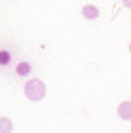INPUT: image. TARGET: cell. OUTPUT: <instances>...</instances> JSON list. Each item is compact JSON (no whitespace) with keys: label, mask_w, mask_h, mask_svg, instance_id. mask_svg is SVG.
Masks as SVG:
<instances>
[{"label":"cell","mask_w":131,"mask_h":133,"mask_svg":"<svg viewBox=\"0 0 131 133\" xmlns=\"http://www.w3.org/2000/svg\"><path fill=\"white\" fill-rule=\"evenodd\" d=\"M24 94L30 102H41L46 96V85L41 79H30L24 85Z\"/></svg>","instance_id":"6da1fadb"},{"label":"cell","mask_w":131,"mask_h":133,"mask_svg":"<svg viewBox=\"0 0 131 133\" xmlns=\"http://www.w3.org/2000/svg\"><path fill=\"white\" fill-rule=\"evenodd\" d=\"M81 13H83V17H85V19H89V21H94V19H98V17H100V9H98L96 6H92V4L83 6Z\"/></svg>","instance_id":"7a4b0ae2"},{"label":"cell","mask_w":131,"mask_h":133,"mask_svg":"<svg viewBox=\"0 0 131 133\" xmlns=\"http://www.w3.org/2000/svg\"><path fill=\"white\" fill-rule=\"evenodd\" d=\"M116 111H118V116L122 120H131V102H129V100H127V102H122Z\"/></svg>","instance_id":"3957f363"},{"label":"cell","mask_w":131,"mask_h":133,"mask_svg":"<svg viewBox=\"0 0 131 133\" xmlns=\"http://www.w3.org/2000/svg\"><path fill=\"white\" fill-rule=\"evenodd\" d=\"M13 131V122L8 116H0V133H11Z\"/></svg>","instance_id":"277c9868"},{"label":"cell","mask_w":131,"mask_h":133,"mask_svg":"<svg viewBox=\"0 0 131 133\" xmlns=\"http://www.w3.org/2000/svg\"><path fill=\"white\" fill-rule=\"evenodd\" d=\"M30 70H31V66H30V63H26V61H20V63L17 65V74H19V76H28Z\"/></svg>","instance_id":"5b68a950"},{"label":"cell","mask_w":131,"mask_h":133,"mask_svg":"<svg viewBox=\"0 0 131 133\" xmlns=\"http://www.w3.org/2000/svg\"><path fill=\"white\" fill-rule=\"evenodd\" d=\"M8 63H9V52L2 50L0 52V65H8Z\"/></svg>","instance_id":"8992f818"}]
</instances>
